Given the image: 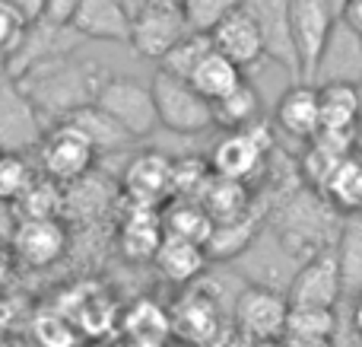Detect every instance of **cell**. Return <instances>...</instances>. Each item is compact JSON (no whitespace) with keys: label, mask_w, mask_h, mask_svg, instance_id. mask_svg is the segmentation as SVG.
Listing matches in <instances>:
<instances>
[{"label":"cell","mask_w":362,"mask_h":347,"mask_svg":"<svg viewBox=\"0 0 362 347\" xmlns=\"http://www.w3.org/2000/svg\"><path fill=\"white\" fill-rule=\"evenodd\" d=\"M150 89H153V102H156V115L163 127H169L175 134H200L206 127H213L210 99H204L185 76L156 70Z\"/></svg>","instance_id":"4"},{"label":"cell","mask_w":362,"mask_h":347,"mask_svg":"<svg viewBox=\"0 0 362 347\" xmlns=\"http://www.w3.org/2000/svg\"><path fill=\"white\" fill-rule=\"evenodd\" d=\"M25 29H29V25H25L23 19H19L16 13H13L10 6L0 0V48H4L6 55H13V51L19 48V42H23V35H25Z\"/></svg>","instance_id":"38"},{"label":"cell","mask_w":362,"mask_h":347,"mask_svg":"<svg viewBox=\"0 0 362 347\" xmlns=\"http://www.w3.org/2000/svg\"><path fill=\"white\" fill-rule=\"evenodd\" d=\"M289 300L286 293L274 290L270 284H248L235 297L232 322L235 331L251 341H280L286 331Z\"/></svg>","instance_id":"6"},{"label":"cell","mask_w":362,"mask_h":347,"mask_svg":"<svg viewBox=\"0 0 362 347\" xmlns=\"http://www.w3.org/2000/svg\"><path fill=\"white\" fill-rule=\"evenodd\" d=\"M359 210H362V166H359Z\"/></svg>","instance_id":"50"},{"label":"cell","mask_w":362,"mask_h":347,"mask_svg":"<svg viewBox=\"0 0 362 347\" xmlns=\"http://www.w3.org/2000/svg\"><path fill=\"white\" fill-rule=\"evenodd\" d=\"M289 23H293V42L299 51L302 80L315 83L325 45L337 23L334 0H289Z\"/></svg>","instance_id":"7"},{"label":"cell","mask_w":362,"mask_h":347,"mask_svg":"<svg viewBox=\"0 0 362 347\" xmlns=\"http://www.w3.org/2000/svg\"><path fill=\"white\" fill-rule=\"evenodd\" d=\"M70 29L80 38L99 42H131V13L118 0H80L70 16Z\"/></svg>","instance_id":"17"},{"label":"cell","mask_w":362,"mask_h":347,"mask_svg":"<svg viewBox=\"0 0 362 347\" xmlns=\"http://www.w3.org/2000/svg\"><path fill=\"white\" fill-rule=\"evenodd\" d=\"M32 182H35V169L25 163L23 153L0 150V201L16 204Z\"/></svg>","instance_id":"35"},{"label":"cell","mask_w":362,"mask_h":347,"mask_svg":"<svg viewBox=\"0 0 362 347\" xmlns=\"http://www.w3.org/2000/svg\"><path fill=\"white\" fill-rule=\"evenodd\" d=\"M255 347H283V341H257Z\"/></svg>","instance_id":"49"},{"label":"cell","mask_w":362,"mask_h":347,"mask_svg":"<svg viewBox=\"0 0 362 347\" xmlns=\"http://www.w3.org/2000/svg\"><path fill=\"white\" fill-rule=\"evenodd\" d=\"M64 121H70V125L89 140L95 157H102V153H118V150H124L127 144H134L131 134H127L105 108L95 106V102H86V106L74 108Z\"/></svg>","instance_id":"21"},{"label":"cell","mask_w":362,"mask_h":347,"mask_svg":"<svg viewBox=\"0 0 362 347\" xmlns=\"http://www.w3.org/2000/svg\"><path fill=\"white\" fill-rule=\"evenodd\" d=\"M175 316H178L175 329L187 338V341L206 344V341H216L219 338V309L213 300L200 297V293L185 297V303H181V309Z\"/></svg>","instance_id":"27"},{"label":"cell","mask_w":362,"mask_h":347,"mask_svg":"<svg viewBox=\"0 0 362 347\" xmlns=\"http://www.w3.org/2000/svg\"><path fill=\"white\" fill-rule=\"evenodd\" d=\"M118 4H121V6H124V10H127V13H131V16H134V13H137V10H140V6H144V4H146V0H118Z\"/></svg>","instance_id":"46"},{"label":"cell","mask_w":362,"mask_h":347,"mask_svg":"<svg viewBox=\"0 0 362 347\" xmlns=\"http://www.w3.org/2000/svg\"><path fill=\"white\" fill-rule=\"evenodd\" d=\"M163 229L169 236H181V239L200 242L210 236L213 229V217L200 207V201H191V198H172V204L163 214Z\"/></svg>","instance_id":"28"},{"label":"cell","mask_w":362,"mask_h":347,"mask_svg":"<svg viewBox=\"0 0 362 347\" xmlns=\"http://www.w3.org/2000/svg\"><path fill=\"white\" fill-rule=\"evenodd\" d=\"M245 76H242V67L238 64H232L226 55H219L216 48H210L204 57H200V64L191 70V76H187V83H191L194 89H197L204 99H219V96H226L232 86H238Z\"/></svg>","instance_id":"26"},{"label":"cell","mask_w":362,"mask_h":347,"mask_svg":"<svg viewBox=\"0 0 362 347\" xmlns=\"http://www.w3.org/2000/svg\"><path fill=\"white\" fill-rule=\"evenodd\" d=\"M25 25H35L45 19V0H4Z\"/></svg>","instance_id":"39"},{"label":"cell","mask_w":362,"mask_h":347,"mask_svg":"<svg viewBox=\"0 0 362 347\" xmlns=\"http://www.w3.org/2000/svg\"><path fill=\"white\" fill-rule=\"evenodd\" d=\"M340 220H344V214L321 191L305 185L302 191L286 195V201H283L280 214L274 220V229L280 246L286 249V255L305 261L312 255L325 252V249H334Z\"/></svg>","instance_id":"2"},{"label":"cell","mask_w":362,"mask_h":347,"mask_svg":"<svg viewBox=\"0 0 362 347\" xmlns=\"http://www.w3.org/2000/svg\"><path fill=\"white\" fill-rule=\"evenodd\" d=\"M242 4L245 0H187L185 16H187V23H191V29L210 32L219 19L229 16V13H235Z\"/></svg>","instance_id":"36"},{"label":"cell","mask_w":362,"mask_h":347,"mask_svg":"<svg viewBox=\"0 0 362 347\" xmlns=\"http://www.w3.org/2000/svg\"><path fill=\"white\" fill-rule=\"evenodd\" d=\"M210 176H213L210 159H200V157L172 159L169 198H191V201H197V195L204 191V185H206V178Z\"/></svg>","instance_id":"32"},{"label":"cell","mask_w":362,"mask_h":347,"mask_svg":"<svg viewBox=\"0 0 362 347\" xmlns=\"http://www.w3.org/2000/svg\"><path fill=\"white\" fill-rule=\"evenodd\" d=\"M274 150V137H270V125L267 121H251L242 131H229L210 157V169L216 176L226 178H238L248 185L257 172L267 166V157Z\"/></svg>","instance_id":"5"},{"label":"cell","mask_w":362,"mask_h":347,"mask_svg":"<svg viewBox=\"0 0 362 347\" xmlns=\"http://www.w3.org/2000/svg\"><path fill=\"white\" fill-rule=\"evenodd\" d=\"M187 32H191V23H187V16H185V6H169V4L146 0L131 16V42L127 45H131L140 57L159 61Z\"/></svg>","instance_id":"9"},{"label":"cell","mask_w":362,"mask_h":347,"mask_svg":"<svg viewBox=\"0 0 362 347\" xmlns=\"http://www.w3.org/2000/svg\"><path fill=\"white\" fill-rule=\"evenodd\" d=\"M337 16L346 29H353L356 35H362V0H344V6L337 10Z\"/></svg>","instance_id":"41"},{"label":"cell","mask_w":362,"mask_h":347,"mask_svg":"<svg viewBox=\"0 0 362 347\" xmlns=\"http://www.w3.org/2000/svg\"><path fill=\"white\" fill-rule=\"evenodd\" d=\"M213 48L210 42V32H197L191 29L187 35H181L175 45H172L169 51H165L163 57H159V70H165V74H175V76H191V70L200 64V57L206 55V51Z\"/></svg>","instance_id":"29"},{"label":"cell","mask_w":362,"mask_h":347,"mask_svg":"<svg viewBox=\"0 0 362 347\" xmlns=\"http://www.w3.org/2000/svg\"><path fill=\"white\" fill-rule=\"evenodd\" d=\"M210 42L219 55H226L232 64L238 67H255V64L264 61V38L257 32L255 19L238 6L235 13L223 16L216 25L210 29Z\"/></svg>","instance_id":"14"},{"label":"cell","mask_w":362,"mask_h":347,"mask_svg":"<svg viewBox=\"0 0 362 347\" xmlns=\"http://www.w3.org/2000/svg\"><path fill=\"white\" fill-rule=\"evenodd\" d=\"M35 341L42 347H74L76 331L64 316H42L35 322Z\"/></svg>","instance_id":"37"},{"label":"cell","mask_w":362,"mask_h":347,"mask_svg":"<svg viewBox=\"0 0 362 347\" xmlns=\"http://www.w3.org/2000/svg\"><path fill=\"white\" fill-rule=\"evenodd\" d=\"M337 331V316L334 306H296L289 303L286 312V331L283 335H327Z\"/></svg>","instance_id":"33"},{"label":"cell","mask_w":362,"mask_h":347,"mask_svg":"<svg viewBox=\"0 0 362 347\" xmlns=\"http://www.w3.org/2000/svg\"><path fill=\"white\" fill-rule=\"evenodd\" d=\"M35 150H38L42 172L61 185L86 176L95 163V150L89 147V140L83 137L70 121H54V125L42 134Z\"/></svg>","instance_id":"8"},{"label":"cell","mask_w":362,"mask_h":347,"mask_svg":"<svg viewBox=\"0 0 362 347\" xmlns=\"http://www.w3.org/2000/svg\"><path fill=\"white\" fill-rule=\"evenodd\" d=\"M257 233H261V214L251 207L238 217L213 223L210 236L204 239V252L210 261H235L255 246Z\"/></svg>","instance_id":"18"},{"label":"cell","mask_w":362,"mask_h":347,"mask_svg":"<svg viewBox=\"0 0 362 347\" xmlns=\"http://www.w3.org/2000/svg\"><path fill=\"white\" fill-rule=\"evenodd\" d=\"M6 67H10V55H6V51L4 48H0V74H4V70Z\"/></svg>","instance_id":"47"},{"label":"cell","mask_w":362,"mask_h":347,"mask_svg":"<svg viewBox=\"0 0 362 347\" xmlns=\"http://www.w3.org/2000/svg\"><path fill=\"white\" fill-rule=\"evenodd\" d=\"M334 258L344 280V297H359L362 293V210L344 214L340 233L334 242Z\"/></svg>","instance_id":"23"},{"label":"cell","mask_w":362,"mask_h":347,"mask_svg":"<svg viewBox=\"0 0 362 347\" xmlns=\"http://www.w3.org/2000/svg\"><path fill=\"white\" fill-rule=\"evenodd\" d=\"M169 172L172 159L163 153H137L127 163L121 188H124L127 201L144 204V207H156L159 201L169 198Z\"/></svg>","instance_id":"15"},{"label":"cell","mask_w":362,"mask_h":347,"mask_svg":"<svg viewBox=\"0 0 362 347\" xmlns=\"http://www.w3.org/2000/svg\"><path fill=\"white\" fill-rule=\"evenodd\" d=\"M242 10L255 19L264 38V57L280 64L293 80H302L299 51L293 42V23H289V0H245Z\"/></svg>","instance_id":"10"},{"label":"cell","mask_w":362,"mask_h":347,"mask_svg":"<svg viewBox=\"0 0 362 347\" xmlns=\"http://www.w3.org/2000/svg\"><path fill=\"white\" fill-rule=\"evenodd\" d=\"M13 265H16V261H13V255L6 252V249H0V290H4V287L10 284V278H13Z\"/></svg>","instance_id":"43"},{"label":"cell","mask_w":362,"mask_h":347,"mask_svg":"<svg viewBox=\"0 0 362 347\" xmlns=\"http://www.w3.org/2000/svg\"><path fill=\"white\" fill-rule=\"evenodd\" d=\"M45 134L42 115L29 102V96L16 86L13 76L0 80V150L25 153L35 150Z\"/></svg>","instance_id":"12"},{"label":"cell","mask_w":362,"mask_h":347,"mask_svg":"<svg viewBox=\"0 0 362 347\" xmlns=\"http://www.w3.org/2000/svg\"><path fill=\"white\" fill-rule=\"evenodd\" d=\"M255 344H257V341H251V338H245V335H232L223 347H255Z\"/></svg>","instance_id":"45"},{"label":"cell","mask_w":362,"mask_h":347,"mask_svg":"<svg viewBox=\"0 0 362 347\" xmlns=\"http://www.w3.org/2000/svg\"><path fill=\"white\" fill-rule=\"evenodd\" d=\"M283 347H337L327 335H283Z\"/></svg>","instance_id":"42"},{"label":"cell","mask_w":362,"mask_h":347,"mask_svg":"<svg viewBox=\"0 0 362 347\" xmlns=\"http://www.w3.org/2000/svg\"><path fill=\"white\" fill-rule=\"evenodd\" d=\"M163 236H165L163 214H156V207L131 204V214L121 223V249H124L127 258H134V261L153 258Z\"/></svg>","instance_id":"22"},{"label":"cell","mask_w":362,"mask_h":347,"mask_svg":"<svg viewBox=\"0 0 362 347\" xmlns=\"http://www.w3.org/2000/svg\"><path fill=\"white\" fill-rule=\"evenodd\" d=\"M359 166H362V159L346 157L344 163L331 172V178L325 182V188H321V195H325L340 214H353V210H359Z\"/></svg>","instance_id":"30"},{"label":"cell","mask_w":362,"mask_h":347,"mask_svg":"<svg viewBox=\"0 0 362 347\" xmlns=\"http://www.w3.org/2000/svg\"><path fill=\"white\" fill-rule=\"evenodd\" d=\"M197 201H200V207L213 217V223L229 220V217H238V214H245V210L255 207L248 185L238 182V178L216 176V172L206 178V185H204V191L197 195Z\"/></svg>","instance_id":"24"},{"label":"cell","mask_w":362,"mask_h":347,"mask_svg":"<svg viewBox=\"0 0 362 347\" xmlns=\"http://www.w3.org/2000/svg\"><path fill=\"white\" fill-rule=\"evenodd\" d=\"M67 252V227L61 217H19L10 233V255L16 265L48 268Z\"/></svg>","instance_id":"11"},{"label":"cell","mask_w":362,"mask_h":347,"mask_svg":"<svg viewBox=\"0 0 362 347\" xmlns=\"http://www.w3.org/2000/svg\"><path fill=\"white\" fill-rule=\"evenodd\" d=\"M346 157H340L337 150H331V147H325L321 140H308V150L302 153L299 159V178L308 185V188L321 191L325 188V182L331 178V172L337 169L340 163H344Z\"/></svg>","instance_id":"34"},{"label":"cell","mask_w":362,"mask_h":347,"mask_svg":"<svg viewBox=\"0 0 362 347\" xmlns=\"http://www.w3.org/2000/svg\"><path fill=\"white\" fill-rule=\"evenodd\" d=\"M210 106H213V125L226 127V131H242L251 121L261 118V93L248 80L232 86L229 93L213 99Z\"/></svg>","instance_id":"25"},{"label":"cell","mask_w":362,"mask_h":347,"mask_svg":"<svg viewBox=\"0 0 362 347\" xmlns=\"http://www.w3.org/2000/svg\"><path fill=\"white\" fill-rule=\"evenodd\" d=\"M318 102H321V127H331V131H359V121H362L359 83H350V80L318 83Z\"/></svg>","instance_id":"20"},{"label":"cell","mask_w":362,"mask_h":347,"mask_svg":"<svg viewBox=\"0 0 362 347\" xmlns=\"http://www.w3.org/2000/svg\"><path fill=\"white\" fill-rule=\"evenodd\" d=\"M95 106L105 108L134 140L146 137L159 127L156 102H153L150 83L137 80V76H121V74H105L95 89Z\"/></svg>","instance_id":"3"},{"label":"cell","mask_w":362,"mask_h":347,"mask_svg":"<svg viewBox=\"0 0 362 347\" xmlns=\"http://www.w3.org/2000/svg\"><path fill=\"white\" fill-rule=\"evenodd\" d=\"M156 4H169V6H185L187 0H156Z\"/></svg>","instance_id":"48"},{"label":"cell","mask_w":362,"mask_h":347,"mask_svg":"<svg viewBox=\"0 0 362 347\" xmlns=\"http://www.w3.org/2000/svg\"><path fill=\"white\" fill-rule=\"evenodd\" d=\"M153 261H156L159 274H163L169 284H194V280L206 271V265H210V258H206L200 242L181 239V236H169V233L163 236Z\"/></svg>","instance_id":"19"},{"label":"cell","mask_w":362,"mask_h":347,"mask_svg":"<svg viewBox=\"0 0 362 347\" xmlns=\"http://www.w3.org/2000/svg\"><path fill=\"white\" fill-rule=\"evenodd\" d=\"M16 207L23 210L19 217H57L64 214V188L61 182L42 176H35V182L25 188V195L16 201Z\"/></svg>","instance_id":"31"},{"label":"cell","mask_w":362,"mask_h":347,"mask_svg":"<svg viewBox=\"0 0 362 347\" xmlns=\"http://www.w3.org/2000/svg\"><path fill=\"white\" fill-rule=\"evenodd\" d=\"M102 76H105V70L93 67V64H76L67 55H57L25 67L13 80L29 96L38 115H51L54 121H64L74 108L95 99Z\"/></svg>","instance_id":"1"},{"label":"cell","mask_w":362,"mask_h":347,"mask_svg":"<svg viewBox=\"0 0 362 347\" xmlns=\"http://www.w3.org/2000/svg\"><path fill=\"white\" fill-rule=\"evenodd\" d=\"M340 297H344V280L334 249L305 258L286 284V300L296 306H337Z\"/></svg>","instance_id":"13"},{"label":"cell","mask_w":362,"mask_h":347,"mask_svg":"<svg viewBox=\"0 0 362 347\" xmlns=\"http://www.w3.org/2000/svg\"><path fill=\"white\" fill-rule=\"evenodd\" d=\"M353 335L362 341V293H359L356 306H353Z\"/></svg>","instance_id":"44"},{"label":"cell","mask_w":362,"mask_h":347,"mask_svg":"<svg viewBox=\"0 0 362 347\" xmlns=\"http://www.w3.org/2000/svg\"><path fill=\"white\" fill-rule=\"evenodd\" d=\"M76 6H80V0H45V19L54 25H70Z\"/></svg>","instance_id":"40"},{"label":"cell","mask_w":362,"mask_h":347,"mask_svg":"<svg viewBox=\"0 0 362 347\" xmlns=\"http://www.w3.org/2000/svg\"><path fill=\"white\" fill-rule=\"evenodd\" d=\"M276 125L283 134L299 140H312L321 127V102H318V83L296 80L286 93L280 96L274 112Z\"/></svg>","instance_id":"16"}]
</instances>
